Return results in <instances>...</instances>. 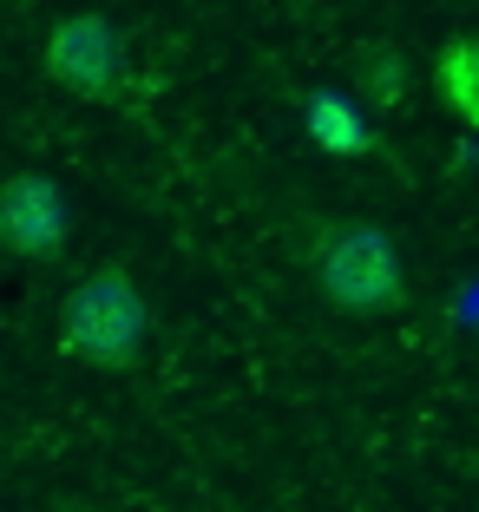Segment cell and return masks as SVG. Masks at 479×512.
Here are the masks:
<instances>
[{"instance_id":"4","label":"cell","mask_w":479,"mask_h":512,"mask_svg":"<svg viewBox=\"0 0 479 512\" xmlns=\"http://www.w3.org/2000/svg\"><path fill=\"white\" fill-rule=\"evenodd\" d=\"M0 243L14 256H60L66 243V197L46 171H7L0 178Z\"/></svg>"},{"instance_id":"1","label":"cell","mask_w":479,"mask_h":512,"mask_svg":"<svg viewBox=\"0 0 479 512\" xmlns=\"http://www.w3.org/2000/svg\"><path fill=\"white\" fill-rule=\"evenodd\" d=\"M145 335H151V309H145L138 283L119 270V263H105V270H92L86 283L66 289L60 348L73 355V362L119 375V368H132L138 355H145Z\"/></svg>"},{"instance_id":"6","label":"cell","mask_w":479,"mask_h":512,"mask_svg":"<svg viewBox=\"0 0 479 512\" xmlns=\"http://www.w3.org/2000/svg\"><path fill=\"white\" fill-rule=\"evenodd\" d=\"M434 86H440V99H447L453 119H460L466 132H479V33H460V40L440 46Z\"/></svg>"},{"instance_id":"5","label":"cell","mask_w":479,"mask_h":512,"mask_svg":"<svg viewBox=\"0 0 479 512\" xmlns=\"http://www.w3.org/2000/svg\"><path fill=\"white\" fill-rule=\"evenodd\" d=\"M309 138L322 151H335V158H368V151H381L375 125L361 119L348 99H335V92H309Z\"/></svg>"},{"instance_id":"3","label":"cell","mask_w":479,"mask_h":512,"mask_svg":"<svg viewBox=\"0 0 479 512\" xmlns=\"http://www.w3.org/2000/svg\"><path fill=\"white\" fill-rule=\"evenodd\" d=\"M46 79L73 99L112 106L125 92V46L112 33L105 14H66L60 27L46 33Z\"/></svg>"},{"instance_id":"7","label":"cell","mask_w":479,"mask_h":512,"mask_svg":"<svg viewBox=\"0 0 479 512\" xmlns=\"http://www.w3.org/2000/svg\"><path fill=\"white\" fill-rule=\"evenodd\" d=\"M355 86H361V99H368L375 112L401 106V92H407V60L394 53V46L368 40V46L355 53Z\"/></svg>"},{"instance_id":"2","label":"cell","mask_w":479,"mask_h":512,"mask_svg":"<svg viewBox=\"0 0 479 512\" xmlns=\"http://www.w3.org/2000/svg\"><path fill=\"white\" fill-rule=\"evenodd\" d=\"M315 289L342 316H388L407 302V270L388 230L375 224H335L315 243Z\"/></svg>"}]
</instances>
